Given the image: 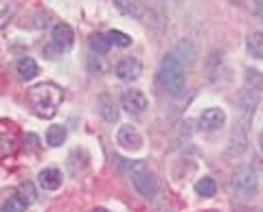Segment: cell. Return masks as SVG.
I'll return each mask as SVG.
<instances>
[{
    "mask_svg": "<svg viewBox=\"0 0 263 212\" xmlns=\"http://www.w3.org/2000/svg\"><path fill=\"white\" fill-rule=\"evenodd\" d=\"M246 90L252 92H263V75L259 70H246Z\"/></svg>",
    "mask_w": 263,
    "mask_h": 212,
    "instance_id": "21",
    "label": "cell"
},
{
    "mask_svg": "<svg viewBox=\"0 0 263 212\" xmlns=\"http://www.w3.org/2000/svg\"><path fill=\"white\" fill-rule=\"evenodd\" d=\"M254 15L263 20V0H254Z\"/></svg>",
    "mask_w": 263,
    "mask_h": 212,
    "instance_id": "26",
    "label": "cell"
},
{
    "mask_svg": "<svg viewBox=\"0 0 263 212\" xmlns=\"http://www.w3.org/2000/svg\"><path fill=\"white\" fill-rule=\"evenodd\" d=\"M18 149V129L11 123H0V156H11Z\"/></svg>",
    "mask_w": 263,
    "mask_h": 212,
    "instance_id": "9",
    "label": "cell"
},
{
    "mask_svg": "<svg viewBox=\"0 0 263 212\" xmlns=\"http://www.w3.org/2000/svg\"><path fill=\"white\" fill-rule=\"evenodd\" d=\"M117 142L123 146V149H127V151H138V149H143V136L138 134L136 127H132V125H123V127L119 129Z\"/></svg>",
    "mask_w": 263,
    "mask_h": 212,
    "instance_id": "8",
    "label": "cell"
},
{
    "mask_svg": "<svg viewBox=\"0 0 263 212\" xmlns=\"http://www.w3.org/2000/svg\"><path fill=\"white\" fill-rule=\"evenodd\" d=\"M114 75L121 81H134L143 75V63L136 57H123L117 66H114Z\"/></svg>",
    "mask_w": 263,
    "mask_h": 212,
    "instance_id": "5",
    "label": "cell"
},
{
    "mask_svg": "<svg viewBox=\"0 0 263 212\" xmlns=\"http://www.w3.org/2000/svg\"><path fill=\"white\" fill-rule=\"evenodd\" d=\"M72 42H75L72 29L66 22H57L53 27V44H57L62 51H68V48L72 46Z\"/></svg>",
    "mask_w": 263,
    "mask_h": 212,
    "instance_id": "11",
    "label": "cell"
},
{
    "mask_svg": "<svg viewBox=\"0 0 263 212\" xmlns=\"http://www.w3.org/2000/svg\"><path fill=\"white\" fill-rule=\"evenodd\" d=\"M108 39H110V44H114V46H121V48H127V46H132V42H134V39H132L127 33H123V31H110L108 33Z\"/></svg>",
    "mask_w": 263,
    "mask_h": 212,
    "instance_id": "24",
    "label": "cell"
},
{
    "mask_svg": "<svg viewBox=\"0 0 263 212\" xmlns=\"http://www.w3.org/2000/svg\"><path fill=\"white\" fill-rule=\"evenodd\" d=\"M226 123V112L221 108H209L200 114V125L204 129H209V132H215V129L224 127Z\"/></svg>",
    "mask_w": 263,
    "mask_h": 212,
    "instance_id": "10",
    "label": "cell"
},
{
    "mask_svg": "<svg viewBox=\"0 0 263 212\" xmlns=\"http://www.w3.org/2000/svg\"><path fill=\"white\" fill-rule=\"evenodd\" d=\"M18 197L27 203V206H31V203H35L37 199V193H35V186H33L31 182H22L18 186Z\"/></svg>",
    "mask_w": 263,
    "mask_h": 212,
    "instance_id": "23",
    "label": "cell"
},
{
    "mask_svg": "<svg viewBox=\"0 0 263 212\" xmlns=\"http://www.w3.org/2000/svg\"><path fill=\"white\" fill-rule=\"evenodd\" d=\"M246 48H248V55L254 59H261L263 57V31H254L246 39Z\"/></svg>",
    "mask_w": 263,
    "mask_h": 212,
    "instance_id": "17",
    "label": "cell"
},
{
    "mask_svg": "<svg viewBox=\"0 0 263 212\" xmlns=\"http://www.w3.org/2000/svg\"><path fill=\"white\" fill-rule=\"evenodd\" d=\"M230 186H233V193L237 197H250V195L257 193V186H259V179H257V171L248 164H241L235 168L233 179H230Z\"/></svg>",
    "mask_w": 263,
    "mask_h": 212,
    "instance_id": "3",
    "label": "cell"
},
{
    "mask_svg": "<svg viewBox=\"0 0 263 212\" xmlns=\"http://www.w3.org/2000/svg\"><path fill=\"white\" fill-rule=\"evenodd\" d=\"M195 193L200 195V197H213V195L217 193V184H215V179H213V177H202V179H197V184H195Z\"/></svg>",
    "mask_w": 263,
    "mask_h": 212,
    "instance_id": "19",
    "label": "cell"
},
{
    "mask_svg": "<svg viewBox=\"0 0 263 212\" xmlns=\"http://www.w3.org/2000/svg\"><path fill=\"white\" fill-rule=\"evenodd\" d=\"M110 39H108V35H103V33H95L92 37H90V48L97 53V55H105L110 51Z\"/></svg>",
    "mask_w": 263,
    "mask_h": 212,
    "instance_id": "22",
    "label": "cell"
},
{
    "mask_svg": "<svg viewBox=\"0 0 263 212\" xmlns=\"http://www.w3.org/2000/svg\"><path fill=\"white\" fill-rule=\"evenodd\" d=\"M66 136H68L66 127H62V125H53V127H48V132H46V142L51 144V146H62L64 140H66Z\"/></svg>",
    "mask_w": 263,
    "mask_h": 212,
    "instance_id": "18",
    "label": "cell"
},
{
    "mask_svg": "<svg viewBox=\"0 0 263 212\" xmlns=\"http://www.w3.org/2000/svg\"><path fill=\"white\" fill-rule=\"evenodd\" d=\"M121 108L129 114H143L147 110V96L141 90H125L121 94Z\"/></svg>",
    "mask_w": 263,
    "mask_h": 212,
    "instance_id": "7",
    "label": "cell"
},
{
    "mask_svg": "<svg viewBox=\"0 0 263 212\" xmlns=\"http://www.w3.org/2000/svg\"><path fill=\"white\" fill-rule=\"evenodd\" d=\"M37 182L44 190H57L62 186V173L57 168H42L37 173Z\"/></svg>",
    "mask_w": 263,
    "mask_h": 212,
    "instance_id": "15",
    "label": "cell"
},
{
    "mask_svg": "<svg viewBox=\"0 0 263 212\" xmlns=\"http://www.w3.org/2000/svg\"><path fill=\"white\" fill-rule=\"evenodd\" d=\"M15 13H18V5L15 3H9V0L0 3V29H5L15 18Z\"/></svg>",
    "mask_w": 263,
    "mask_h": 212,
    "instance_id": "20",
    "label": "cell"
},
{
    "mask_svg": "<svg viewBox=\"0 0 263 212\" xmlns=\"http://www.w3.org/2000/svg\"><path fill=\"white\" fill-rule=\"evenodd\" d=\"M246 144H248V127H235L230 134V156H241L246 151Z\"/></svg>",
    "mask_w": 263,
    "mask_h": 212,
    "instance_id": "14",
    "label": "cell"
},
{
    "mask_svg": "<svg viewBox=\"0 0 263 212\" xmlns=\"http://www.w3.org/2000/svg\"><path fill=\"white\" fill-rule=\"evenodd\" d=\"M15 70H18L20 79H24V81H29V79H33V77L40 75V66L35 63V59H33V57H22V59L15 63Z\"/></svg>",
    "mask_w": 263,
    "mask_h": 212,
    "instance_id": "16",
    "label": "cell"
},
{
    "mask_svg": "<svg viewBox=\"0 0 263 212\" xmlns=\"http://www.w3.org/2000/svg\"><path fill=\"white\" fill-rule=\"evenodd\" d=\"M132 177V184H134V188L143 195V197H147V199H152L156 193H158V182H156V177H154V173H149L147 168H143V171H138V173H134V175H129Z\"/></svg>",
    "mask_w": 263,
    "mask_h": 212,
    "instance_id": "4",
    "label": "cell"
},
{
    "mask_svg": "<svg viewBox=\"0 0 263 212\" xmlns=\"http://www.w3.org/2000/svg\"><path fill=\"white\" fill-rule=\"evenodd\" d=\"M160 81L171 94H180L184 90V66L180 63L174 53L164 55L160 61Z\"/></svg>",
    "mask_w": 263,
    "mask_h": 212,
    "instance_id": "2",
    "label": "cell"
},
{
    "mask_svg": "<svg viewBox=\"0 0 263 212\" xmlns=\"http://www.w3.org/2000/svg\"><path fill=\"white\" fill-rule=\"evenodd\" d=\"M24 210H27V203H24L18 195H15V197H9L3 203V212H24Z\"/></svg>",
    "mask_w": 263,
    "mask_h": 212,
    "instance_id": "25",
    "label": "cell"
},
{
    "mask_svg": "<svg viewBox=\"0 0 263 212\" xmlns=\"http://www.w3.org/2000/svg\"><path fill=\"white\" fill-rule=\"evenodd\" d=\"M92 212H110V210H105V208H95Z\"/></svg>",
    "mask_w": 263,
    "mask_h": 212,
    "instance_id": "28",
    "label": "cell"
},
{
    "mask_svg": "<svg viewBox=\"0 0 263 212\" xmlns=\"http://www.w3.org/2000/svg\"><path fill=\"white\" fill-rule=\"evenodd\" d=\"M97 112L105 123H117L119 120V103L114 101L110 92H101L97 99Z\"/></svg>",
    "mask_w": 263,
    "mask_h": 212,
    "instance_id": "6",
    "label": "cell"
},
{
    "mask_svg": "<svg viewBox=\"0 0 263 212\" xmlns=\"http://www.w3.org/2000/svg\"><path fill=\"white\" fill-rule=\"evenodd\" d=\"M259 146H261V151H263V132L259 134Z\"/></svg>",
    "mask_w": 263,
    "mask_h": 212,
    "instance_id": "27",
    "label": "cell"
},
{
    "mask_svg": "<svg viewBox=\"0 0 263 212\" xmlns=\"http://www.w3.org/2000/svg\"><path fill=\"white\" fill-rule=\"evenodd\" d=\"M117 9L127 15V18H134V20H143L145 18V5L143 0H114Z\"/></svg>",
    "mask_w": 263,
    "mask_h": 212,
    "instance_id": "13",
    "label": "cell"
},
{
    "mask_svg": "<svg viewBox=\"0 0 263 212\" xmlns=\"http://www.w3.org/2000/svg\"><path fill=\"white\" fill-rule=\"evenodd\" d=\"M237 212H250V210H246V208H241V210H237Z\"/></svg>",
    "mask_w": 263,
    "mask_h": 212,
    "instance_id": "29",
    "label": "cell"
},
{
    "mask_svg": "<svg viewBox=\"0 0 263 212\" xmlns=\"http://www.w3.org/2000/svg\"><path fill=\"white\" fill-rule=\"evenodd\" d=\"M174 57L182 63V66H191V63L195 61V57H197L195 44L191 42V39H180V42L176 44V48H174Z\"/></svg>",
    "mask_w": 263,
    "mask_h": 212,
    "instance_id": "12",
    "label": "cell"
},
{
    "mask_svg": "<svg viewBox=\"0 0 263 212\" xmlns=\"http://www.w3.org/2000/svg\"><path fill=\"white\" fill-rule=\"evenodd\" d=\"M29 101L42 118H53L60 103L64 101V92L55 83H40L29 90Z\"/></svg>",
    "mask_w": 263,
    "mask_h": 212,
    "instance_id": "1",
    "label": "cell"
}]
</instances>
